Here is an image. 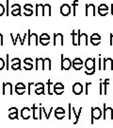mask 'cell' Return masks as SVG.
<instances>
[{
	"label": "cell",
	"mask_w": 113,
	"mask_h": 128,
	"mask_svg": "<svg viewBox=\"0 0 113 128\" xmlns=\"http://www.w3.org/2000/svg\"><path fill=\"white\" fill-rule=\"evenodd\" d=\"M85 68H86V71L85 74L86 75H93L95 73V59L94 58H88L85 62Z\"/></svg>",
	"instance_id": "cell-1"
},
{
	"label": "cell",
	"mask_w": 113,
	"mask_h": 128,
	"mask_svg": "<svg viewBox=\"0 0 113 128\" xmlns=\"http://www.w3.org/2000/svg\"><path fill=\"white\" fill-rule=\"evenodd\" d=\"M73 66V62L69 58H64V55H60V68L61 70H69Z\"/></svg>",
	"instance_id": "cell-2"
},
{
	"label": "cell",
	"mask_w": 113,
	"mask_h": 128,
	"mask_svg": "<svg viewBox=\"0 0 113 128\" xmlns=\"http://www.w3.org/2000/svg\"><path fill=\"white\" fill-rule=\"evenodd\" d=\"M103 115L102 110L99 107H91V120H90V124H94V120H100Z\"/></svg>",
	"instance_id": "cell-3"
},
{
	"label": "cell",
	"mask_w": 113,
	"mask_h": 128,
	"mask_svg": "<svg viewBox=\"0 0 113 128\" xmlns=\"http://www.w3.org/2000/svg\"><path fill=\"white\" fill-rule=\"evenodd\" d=\"M27 44L28 46H31L32 44H34L35 46H38L39 43V36L37 33H30V30H27Z\"/></svg>",
	"instance_id": "cell-4"
},
{
	"label": "cell",
	"mask_w": 113,
	"mask_h": 128,
	"mask_svg": "<svg viewBox=\"0 0 113 128\" xmlns=\"http://www.w3.org/2000/svg\"><path fill=\"white\" fill-rule=\"evenodd\" d=\"M80 30H74L72 32V43L74 46H80Z\"/></svg>",
	"instance_id": "cell-5"
},
{
	"label": "cell",
	"mask_w": 113,
	"mask_h": 128,
	"mask_svg": "<svg viewBox=\"0 0 113 128\" xmlns=\"http://www.w3.org/2000/svg\"><path fill=\"white\" fill-rule=\"evenodd\" d=\"M85 15L86 16H89V15H91V16H95L96 15V7H95L94 4H86V8H85Z\"/></svg>",
	"instance_id": "cell-6"
},
{
	"label": "cell",
	"mask_w": 113,
	"mask_h": 128,
	"mask_svg": "<svg viewBox=\"0 0 113 128\" xmlns=\"http://www.w3.org/2000/svg\"><path fill=\"white\" fill-rule=\"evenodd\" d=\"M103 118H104L105 120H113V109L111 107H106V104H104Z\"/></svg>",
	"instance_id": "cell-7"
},
{
	"label": "cell",
	"mask_w": 113,
	"mask_h": 128,
	"mask_svg": "<svg viewBox=\"0 0 113 128\" xmlns=\"http://www.w3.org/2000/svg\"><path fill=\"white\" fill-rule=\"evenodd\" d=\"M53 45L54 46H63L64 41H63V35L62 33H54V37H53Z\"/></svg>",
	"instance_id": "cell-8"
},
{
	"label": "cell",
	"mask_w": 113,
	"mask_h": 128,
	"mask_svg": "<svg viewBox=\"0 0 113 128\" xmlns=\"http://www.w3.org/2000/svg\"><path fill=\"white\" fill-rule=\"evenodd\" d=\"M2 94L3 95H12V84L11 82H3V87H2Z\"/></svg>",
	"instance_id": "cell-9"
},
{
	"label": "cell",
	"mask_w": 113,
	"mask_h": 128,
	"mask_svg": "<svg viewBox=\"0 0 113 128\" xmlns=\"http://www.w3.org/2000/svg\"><path fill=\"white\" fill-rule=\"evenodd\" d=\"M103 70H113V60L111 58L103 59Z\"/></svg>",
	"instance_id": "cell-10"
},
{
	"label": "cell",
	"mask_w": 113,
	"mask_h": 128,
	"mask_svg": "<svg viewBox=\"0 0 113 128\" xmlns=\"http://www.w3.org/2000/svg\"><path fill=\"white\" fill-rule=\"evenodd\" d=\"M31 110L30 108H28L27 106H25V107H23L22 110H21V118L23 120H27L30 119V116H31Z\"/></svg>",
	"instance_id": "cell-11"
},
{
	"label": "cell",
	"mask_w": 113,
	"mask_h": 128,
	"mask_svg": "<svg viewBox=\"0 0 113 128\" xmlns=\"http://www.w3.org/2000/svg\"><path fill=\"white\" fill-rule=\"evenodd\" d=\"M71 14V6L69 4H62L60 7V14L62 16H69Z\"/></svg>",
	"instance_id": "cell-12"
},
{
	"label": "cell",
	"mask_w": 113,
	"mask_h": 128,
	"mask_svg": "<svg viewBox=\"0 0 113 128\" xmlns=\"http://www.w3.org/2000/svg\"><path fill=\"white\" fill-rule=\"evenodd\" d=\"M83 92V86L80 82H75L73 84V93L75 95H80Z\"/></svg>",
	"instance_id": "cell-13"
},
{
	"label": "cell",
	"mask_w": 113,
	"mask_h": 128,
	"mask_svg": "<svg viewBox=\"0 0 113 128\" xmlns=\"http://www.w3.org/2000/svg\"><path fill=\"white\" fill-rule=\"evenodd\" d=\"M101 35L98 33H93L91 36H90V43L91 45L93 46H98L100 43H101Z\"/></svg>",
	"instance_id": "cell-14"
},
{
	"label": "cell",
	"mask_w": 113,
	"mask_h": 128,
	"mask_svg": "<svg viewBox=\"0 0 113 128\" xmlns=\"http://www.w3.org/2000/svg\"><path fill=\"white\" fill-rule=\"evenodd\" d=\"M31 109H32V117H33V119L34 120H40V118H41V110H40V107H38L35 104L32 105V107H31Z\"/></svg>",
	"instance_id": "cell-15"
},
{
	"label": "cell",
	"mask_w": 113,
	"mask_h": 128,
	"mask_svg": "<svg viewBox=\"0 0 113 128\" xmlns=\"http://www.w3.org/2000/svg\"><path fill=\"white\" fill-rule=\"evenodd\" d=\"M98 14L101 16H106L107 14H109V7L107 4H101L98 7Z\"/></svg>",
	"instance_id": "cell-16"
},
{
	"label": "cell",
	"mask_w": 113,
	"mask_h": 128,
	"mask_svg": "<svg viewBox=\"0 0 113 128\" xmlns=\"http://www.w3.org/2000/svg\"><path fill=\"white\" fill-rule=\"evenodd\" d=\"M36 70H45L44 68V58H36Z\"/></svg>",
	"instance_id": "cell-17"
},
{
	"label": "cell",
	"mask_w": 113,
	"mask_h": 128,
	"mask_svg": "<svg viewBox=\"0 0 113 128\" xmlns=\"http://www.w3.org/2000/svg\"><path fill=\"white\" fill-rule=\"evenodd\" d=\"M35 8H36V10H35V14H36V16H38V15L45 16V12H44V4H36V6H35Z\"/></svg>",
	"instance_id": "cell-18"
},
{
	"label": "cell",
	"mask_w": 113,
	"mask_h": 128,
	"mask_svg": "<svg viewBox=\"0 0 113 128\" xmlns=\"http://www.w3.org/2000/svg\"><path fill=\"white\" fill-rule=\"evenodd\" d=\"M80 45L88 46L89 45V37L87 33H81L80 34Z\"/></svg>",
	"instance_id": "cell-19"
},
{
	"label": "cell",
	"mask_w": 113,
	"mask_h": 128,
	"mask_svg": "<svg viewBox=\"0 0 113 128\" xmlns=\"http://www.w3.org/2000/svg\"><path fill=\"white\" fill-rule=\"evenodd\" d=\"M46 84H47V89H48V94L49 95H53V93H54V84H53V82H51V80L50 79H48V81H47V82H46Z\"/></svg>",
	"instance_id": "cell-20"
},
{
	"label": "cell",
	"mask_w": 113,
	"mask_h": 128,
	"mask_svg": "<svg viewBox=\"0 0 113 128\" xmlns=\"http://www.w3.org/2000/svg\"><path fill=\"white\" fill-rule=\"evenodd\" d=\"M73 111H74V114H75V122H74V124L75 125V124H77L78 120H79V117H80L81 112H82V107H80V108H79L78 112H76V111H75V108H73Z\"/></svg>",
	"instance_id": "cell-21"
},
{
	"label": "cell",
	"mask_w": 113,
	"mask_h": 128,
	"mask_svg": "<svg viewBox=\"0 0 113 128\" xmlns=\"http://www.w3.org/2000/svg\"><path fill=\"white\" fill-rule=\"evenodd\" d=\"M44 68L51 70L52 69V62L50 58H44Z\"/></svg>",
	"instance_id": "cell-22"
},
{
	"label": "cell",
	"mask_w": 113,
	"mask_h": 128,
	"mask_svg": "<svg viewBox=\"0 0 113 128\" xmlns=\"http://www.w3.org/2000/svg\"><path fill=\"white\" fill-rule=\"evenodd\" d=\"M44 12L45 14H47L48 16H51L52 15V7L50 4H44Z\"/></svg>",
	"instance_id": "cell-23"
},
{
	"label": "cell",
	"mask_w": 113,
	"mask_h": 128,
	"mask_svg": "<svg viewBox=\"0 0 113 128\" xmlns=\"http://www.w3.org/2000/svg\"><path fill=\"white\" fill-rule=\"evenodd\" d=\"M109 79H106L104 82H103V93L104 95H107L108 94V91H107V86H109Z\"/></svg>",
	"instance_id": "cell-24"
},
{
	"label": "cell",
	"mask_w": 113,
	"mask_h": 128,
	"mask_svg": "<svg viewBox=\"0 0 113 128\" xmlns=\"http://www.w3.org/2000/svg\"><path fill=\"white\" fill-rule=\"evenodd\" d=\"M41 109H42V113L45 115V119L46 120H49L50 118V115H51V113H52V111H53V107H50V110H49V112L47 113L46 111H45V108L44 107H42L41 106Z\"/></svg>",
	"instance_id": "cell-25"
},
{
	"label": "cell",
	"mask_w": 113,
	"mask_h": 128,
	"mask_svg": "<svg viewBox=\"0 0 113 128\" xmlns=\"http://www.w3.org/2000/svg\"><path fill=\"white\" fill-rule=\"evenodd\" d=\"M35 94H36V95H42V94H44V86L36 87V89H35Z\"/></svg>",
	"instance_id": "cell-26"
},
{
	"label": "cell",
	"mask_w": 113,
	"mask_h": 128,
	"mask_svg": "<svg viewBox=\"0 0 113 128\" xmlns=\"http://www.w3.org/2000/svg\"><path fill=\"white\" fill-rule=\"evenodd\" d=\"M20 41V44H21V45H24V42H23V38L22 37H21V35H20V33H17V35H16V38H15V40H14V42L13 43H12V44H13V46H15V45H16V44H17V41Z\"/></svg>",
	"instance_id": "cell-27"
},
{
	"label": "cell",
	"mask_w": 113,
	"mask_h": 128,
	"mask_svg": "<svg viewBox=\"0 0 113 128\" xmlns=\"http://www.w3.org/2000/svg\"><path fill=\"white\" fill-rule=\"evenodd\" d=\"M39 40H50V36L48 33H41L39 36Z\"/></svg>",
	"instance_id": "cell-28"
},
{
	"label": "cell",
	"mask_w": 113,
	"mask_h": 128,
	"mask_svg": "<svg viewBox=\"0 0 113 128\" xmlns=\"http://www.w3.org/2000/svg\"><path fill=\"white\" fill-rule=\"evenodd\" d=\"M11 69L12 70H21V64H11Z\"/></svg>",
	"instance_id": "cell-29"
},
{
	"label": "cell",
	"mask_w": 113,
	"mask_h": 128,
	"mask_svg": "<svg viewBox=\"0 0 113 128\" xmlns=\"http://www.w3.org/2000/svg\"><path fill=\"white\" fill-rule=\"evenodd\" d=\"M9 120H18V113H9Z\"/></svg>",
	"instance_id": "cell-30"
},
{
	"label": "cell",
	"mask_w": 113,
	"mask_h": 128,
	"mask_svg": "<svg viewBox=\"0 0 113 128\" xmlns=\"http://www.w3.org/2000/svg\"><path fill=\"white\" fill-rule=\"evenodd\" d=\"M21 10H11V14L13 16H20V15H22L21 14Z\"/></svg>",
	"instance_id": "cell-31"
},
{
	"label": "cell",
	"mask_w": 113,
	"mask_h": 128,
	"mask_svg": "<svg viewBox=\"0 0 113 128\" xmlns=\"http://www.w3.org/2000/svg\"><path fill=\"white\" fill-rule=\"evenodd\" d=\"M16 88H23V89H27L26 84H25L24 82H17V84H15V89H16Z\"/></svg>",
	"instance_id": "cell-32"
},
{
	"label": "cell",
	"mask_w": 113,
	"mask_h": 128,
	"mask_svg": "<svg viewBox=\"0 0 113 128\" xmlns=\"http://www.w3.org/2000/svg\"><path fill=\"white\" fill-rule=\"evenodd\" d=\"M6 14V8L3 4H0V17Z\"/></svg>",
	"instance_id": "cell-33"
},
{
	"label": "cell",
	"mask_w": 113,
	"mask_h": 128,
	"mask_svg": "<svg viewBox=\"0 0 113 128\" xmlns=\"http://www.w3.org/2000/svg\"><path fill=\"white\" fill-rule=\"evenodd\" d=\"M54 93L57 95H62L64 93V89H60V88H54Z\"/></svg>",
	"instance_id": "cell-34"
},
{
	"label": "cell",
	"mask_w": 113,
	"mask_h": 128,
	"mask_svg": "<svg viewBox=\"0 0 113 128\" xmlns=\"http://www.w3.org/2000/svg\"><path fill=\"white\" fill-rule=\"evenodd\" d=\"M72 68H74V69H75V70H80V69L83 68V64H73Z\"/></svg>",
	"instance_id": "cell-35"
},
{
	"label": "cell",
	"mask_w": 113,
	"mask_h": 128,
	"mask_svg": "<svg viewBox=\"0 0 113 128\" xmlns=\"http://www.w3.org/2000/svg\"><path fill=\"white\" fill-rule=\"evenodd\" d=\"M24 15L26 16H31L33 14V10H24Z\"/></svg>",
	"instance_id": "cell-36"
},
{
	"label": "cell",
	"mask_w": 113,
	"mask_h": 128,
	"mask_svg": "<svg viewBox=\"0 0 113 128\" xmlns=\"http://www.w3.org/2000/svg\"><path fill=\"white\" fill-rule=\"evenodd\" d=\"M57 113H59V114H65V110H64L62 107H58V108H56V110H55V114H57Z\"/></svg>",
	"instance_id": "cell-37"
},
{
	"label": "cell",
	"mask_w": 113,
	"mask_h": 128,
	"mask_svg": "<svg viewBox=\"0 0 113 128\" xmlns=\"http://www.w3.org/2000/svg\"><path fill=\"white\" fill-rule=\"evenodd\" d=\"M32 63H33V60L29 57H27V58L24 59V64H31Z\"/></svg>",
	"instance_id": "cell-38"
},
{
	"label": "cell",
	"mask_w": 113,
	"mask_h": 128,
	"mask_svg": "<svg viewBox=\"0 0 113 128\" xmlns=\"http://www.w3.org/2000/svg\"><path fill=\"white\" fill-rule=\"evenodd\" d=\"M15 92L18 94V95H24L26 93V89H23V88H16Z\"/></svg>",
	"instance_id": "cell-39"
},
{
	"label": "cell",
	"mask_w": 113,
	"mask_h": 128,
	"mask_svg": "<svg viewBox=\"0 0 113 128\" xmlns=\"http://www.w3.org/2000/svg\"><path fill=\"white\" fill-rule=\"evenodd\" d=\"M78 3H79V1L78 0H75L74 2H73V9H74V15L75 16V8L77 7V5H78Z\"/></svg>",
	"instance_id": "cell-40"
},
{
	"label": "cell",
	"mask_w": 113,
	"mask_h": 128,
	"mask_svg": "<svg viewBox=\"0 0 113 128\" xmlns=\"http://www.w3.org/2000/svg\"><path fill=\"white\" fill-rule=\"evenodd\" d=\"M73 64H84L85 63H83V60L81 58H75V60L73 61Z\"/></svg>",
	"instance_id": "cell-41"
},
{
	"label": "cell",
	"mask_w": 113,
	"mask_h": 128,
	"mask_svg": "<svg viewBox=\"0 0 113 128\" xmlns=\"http://www.w3.org/2000/svg\"><path fill=\"white\" fill-rule=\"evenodd\" d=\"M5 66H6V62H5L4 60L0 57V71H1V70H3Z\"/></svg>",
	"instance_id": "cell-42"
},
{
	"label": "cell",
	"mask_w": 113,
	"mask_h": 128,
	"mask_svg": "<svg viewBox=\"0 0 113 128\" xmlns=\"http://www.w3.org/2000/svg\"><path fill=\"white\" fill-rule=\"evenodd\" d=\"M9 1L7 0V1H6V15H7V16L9 15Z\"/></svg>",
	"instance_id": "cell-43"
},
{
	"label": "cell",
	"mask_w": 113,
	"mask_h": 128,
	"mask_svg": "<svg viewBox=\"0 0 113 128\" xmlns=\"http://www.w3.org/2000/svg\"><path fill=\"white\" fill-rule=\"evenodd\" d=\"M68 108H69V111H68V118H69V120L72 119V104H68Z\"/></svg>",
	"instance_id": "cell-44"
},
{
	"label": "cell",
	"mask_w": 113,
	"mask_h": 128,
	"mask_svg": "<svg viewBox=\"0 0 113 128\" xmlns=\"http://www.w3.org/2000/svg\"><path fill=\"white\" fill-rule=\"evenodd\" d=\"M54 88H60V89H64L63 84H61V82H56V84H54Z\"/></svg>",
	"instance_id": "cell-45"
},
{
	"label": "cell",
	"mask_w": 113,
	"mask_h": 128,
	"mask_svg": "<svg viewBox=\"0 0 113 128\" xmlns=\"http://www.w3.org/2000/svg\"><path fill=\"white\" fill-rule=\"evenodd\" d=\"M6 69L7 70H9V53L6 55Z\"/></svg>",
	"instance_id": "cell-46"
},
{
	"label": "cell",
	"mask_w": 113,
	"mask_h": 128,
	"mask_svg": "<svg viewBox=\"0 0 113 128\" xmlns=\"http://www.w3.org/2000/svg\"><path fill=\"white\" fill-rule=\"evenodd\" d=\"M91 86V82H86L85 84V94L89 95V86Z\"/></svg>",
	"instance_id": "cell-47"
},
{
	"label": "cell",
	"mask_w": 113,
	"mask_h": 128,
	"mask_svg": "<svg viewBox=\"0 0 113 128\" xmlns=\"http://www.w3.org/2000/svg\"><path fill=\"white\" fill-rule=\"evenodd\" d=\"M39 42L42 46H47V45H49L50 40H39Z\"/></svg>",
	"instance_id": "cell-48"
},
{
	"label": "cell",
	"mask_w": 113,
	"mask_h": 128,
	"mask_svg": "<svg viewBox=\"0 0 113 128\" xmlns=\"http://www.w3.org/2000/svg\"><path fill=\"white\" fill-rule=\"evenodd\" d=\"M55 117H56L58 120H62V119H64L65 114H59V113H57V114H55Z\"/></svg>",
	"instance_id": "cell-49"
},
{
	"label": "cell",
	"mask_w": 113,
	"mask_h": 128,
	"mask_svg": "<svg viewBox=\"0 0 113 128\" xmlns=\"http://www.w3.org/2000/svg\"><path fill=\"white\" fill-rule=\"evenodd\" d=\"M23 68L25 69V70H31L33 68V64H25V66Z\"/></svg>",
	"instance_id": "cell-50"
},
{
	"label": "cell",
	"mask_w": 113,
	"mask_h": 128,
	"mask_svg": "<svg viewBox=\"0 0 113 128\" xmlns=\"http://www.w3.org/2000/svg\"><path fill=\"white\" fill-rule=\"evenodd\" d=\"M11 9L12 10H22L21 8V5L20 4H13L11 6Z\"/></svg>",
	"instance_id": "cell-51"
},
{
	"label": "cell",
	"mask_w": 113,
	"mask_h": 128,
	"mask_svg": "<svg viewBox=\"0 0 113 128\" xmlns=\"http://www.w3.org/2000/svg\"><path fill=\"white\" fill-rule=\"evenodd\" d=\"M9 113H18V109L16 107H10L9 109Z\"/></svg>",
	"instance_id": "cell-52"
},
{
	"label": "cell",
	"mask_w": 113,
	"mask_h": 128,
	"mask_svg": "<svg viewBox=\"0 0 113 128\" xmlns=\"http://www.w3.org/2000/svg\"><path fill=\"white\" fill-rule=\"evenodd\" d=\"M23 8H24V10H32L33 9V6L31 4H28L27 3V4H25V6Z\"/></svg>",
	"instance_id": "cell-53"
},
{
	"label": "cell",
	"mask_w": 113,
	"mask_h": 128,
	"mask_svg": "<svg viewBox=\"0 0 113 128\" xmlns=\"http://www.w3.org/2000/svg\"><path fill=\"white\" fill-rule=\"evenodd\" d=\"M98 69H99V70L103 69V66H102V59H101V56H99V59H98Z\"/></svg>",
	"instance_id": "cell-54"
},
{
	"label": "cell",
	"mask_w": 113,
	"mask_h": 128,
	"mask_svg": "<svg viewBox=\"0 0 113 128\" xmlns=\"http://www.w3.org/2000/svg\"><path fill=\"white\" fill-rule=\"evenodd\" d=\"M11 62H12V64H21L20 58H13V59L11 60Z\"/></svg>",
	"instance_id": "cell-55"
},
{
	"label": "cell",
	"mask_w": 113,
	"mask_h": 128,
	"mask_svg": "<svg viewBox=\"0 0 113 128\" xmlns=\"http://www.w3.org/2000/svg\"><path fill=\"white\" fill-rule=\"evenodd\" d=\"M109 45L113 46V33L109 34Z\"/></svg>",
	"instance_id": "cell-56"
},
{
	"label": "cell",
	"mask_w": 113,
	"mask_h": 128,
	"mask_svg": "<svg viewBox=\"0 0 113 128\" xmlns=\"http://www.w3.org/2000/svg\"><path fill=\"white\" fill-rule=\"evenodd\" d=\"M4 45V40H3V34L0 33V46H3Z\"/></svg>",
	"instance_id": "cell-57"
},
{
	"label": "cell",
	"mask_w": 113,
	"mask_h": 128,
	"mask_svg": "<svg viewBox=\"0 0 113 128\" xmlns=\"http://www.w3.org/2000/svg\"><path fill=\"white\" fill-rule=\"evenodd\" d=\"M27 35H28V34H27V33H25V36L23 37V42H24V43H25V40L27 38Z\"/></svg>",
	"instance_id": "cell-58"
},
{
	"label": "cell",
	"mask_w": 113,
	"mask_h": 128,
	"mask_svg": "<svg viewBox=\"0 0 113 128\" xmlns=\"http://www.w3.org/2000/svg\"><path fill=\"white\" fill-rule=\"evenodd\" d=\"M111 14L113 15V3L111 4Z\"/></svg>",
	"instance_id": "cell-59"
}]
</instances>
